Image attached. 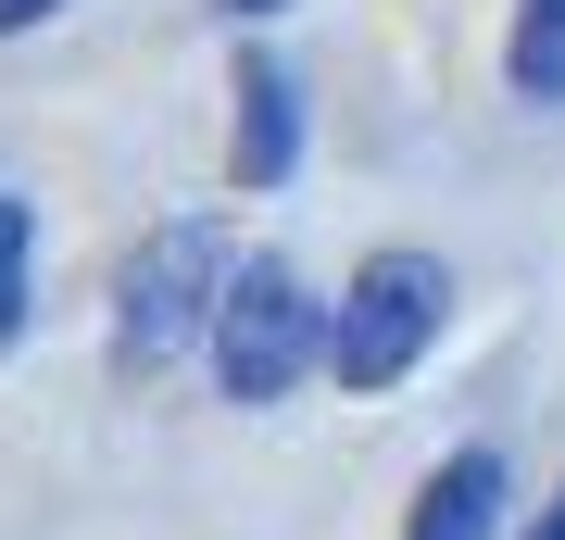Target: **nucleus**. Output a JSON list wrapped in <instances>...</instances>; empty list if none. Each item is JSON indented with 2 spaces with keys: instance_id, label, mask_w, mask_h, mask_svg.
Listing matches in <instances>:
<instances>
[{
  "instance_id": "3",
  "label": "nucleus",
  "mask_w": 565,
  "mask_h": 540,
  "mask_svg": "<svg viewBox=\"0 0 565 540\" xmlns=\"http://www.w3.org/2000/svg\"><path fill=\"white\" fill-rule=\"evenodd\" d=\"M302 364H327L315 289L289 277V264H239V289H226V315H214V378H226V402H289Z\"/></svg>"
},
{
  "instance_id": "6",
  "label": "nucleus",
  "mask_w": 565,
  "mask_h": 540,
  "mask_svg": "<svg viewBox=\"0 0 565 540\" xmlns=\"http://www.w3.org/2000/svg\"><path fill=\"white\" fill-rule=\"evenodd\" d=\"M515 100H565V0H515Z\"/></svg>"
},
{
  "instance_id": "10",
  "label": "nucleus",
  "mask_w": 565,
  "mask_h": 540,
  "mask_svg": "<svg viewBox=\"0 0 565 540\" xmlns=\"http://www.w3.org/2000/svg\"><path fill=\"white\" fill-rule=\"evenodd\" d=\"M226 13H277V0H226Z\"/></svg>"
},
{
  "instance_id": "1",
  "label": "nucleus",
  "mask_w": 565,
  "mask_h": 540,
  "mask_svg": "<svg viewBox=\"0 0 565 540\" xmlns=\"http://www.w3.org/2000/svg\"><path fill=\"white\" fill-rule=\"evenodd\" d=\"M226 289H239V252H226L214 214L151 226V240L126 252V289H114V352L139 364V378H151V364H177L189 340H214Z\"/></svg>"
},
{
  "instance_id": "9",
  "label": "nucleus",
  "mask_w": 565,
  "mask_h": 540,
  "mask_svg": "<svg viewBox=\"0 0 565 540\" xmlns=\"http://www.w3.org/2000/svg\"><path fill=\"white\" fill-rule=\"evenodd\" d=\"M527 540H565V490H553V502H541V516H527Z\"/></svg>"
},
{
  "instance_id": "4",
  "label": "nucleus",
  "mask_w": 565,
  "mask_h": 540,
  "mask_svg": "<svg viewBox=\"0 0 565 540\" xmlns=\"http://www.w3.org/2000/svg\"><path fill=\"white\" fill-rule=\"evenodd\" d=\"M226 163H239V189H277L289 163H302V88H289L277 63H239V126H226Z\"/></svg>"
},
{
  "instance_id": "2",
  "label": "nucleus",
  "mask_w": 565,
  "mask_h": 540,
  "mask_svg": "<svg viewBox=\"0 0 565 540\" xmlns=\"http://www.w3.org/2000/svg\"><path fill=\"white\" fill-rule=\"evenodd\" d=\"M440 315H452L440 252H377V264H352L340 315H327V378H340V390H403L415 364H427V340H440Z\"/></svg>"
},
{
  "instance_id": "5",
  "label": "nucleus",
  "mask_w": 565,
  "mask_h": 540,
  "mask_svg": "<svg viewBox=\"0 0 565 540\" xmlns=\"http://www.w3.org/2000/svg\"><path fill=\"white\" fill-rule=\"evenodd\" d=\"M490 528H503V453H452L440 478L415 490L403 540H490Z\"/></svg>"
},
{
  "instance_id": "8",
  "label": "nucleus",
  "mask_w": 565,
  "mask_h": 540,
  "mask_svg": "<svg viewBox=\"0 0 565 540\" xmlns=\"http://www.w3.org/2000/svg\"><path fill=\"white\" fill-rule=\"evenodd\" d=\"M39 13H63V0H0V39H25Z\"/></svg>"
},
{
  "instance_id": "7",
  "label": "nucleus",
  "mask_w": 565,
  "mask_h": 540,
  "mask_svg": "<svg viewBox=\"0 0 565 540\" xmlns=\"http://www.w3.org/2000/svg\"><path fill=\"white\" fill-rule=\"evenodd\" d=\"M25 264H39V214L0 201V352H13V327H25Z\"/></svg>"
}]
</instances>
